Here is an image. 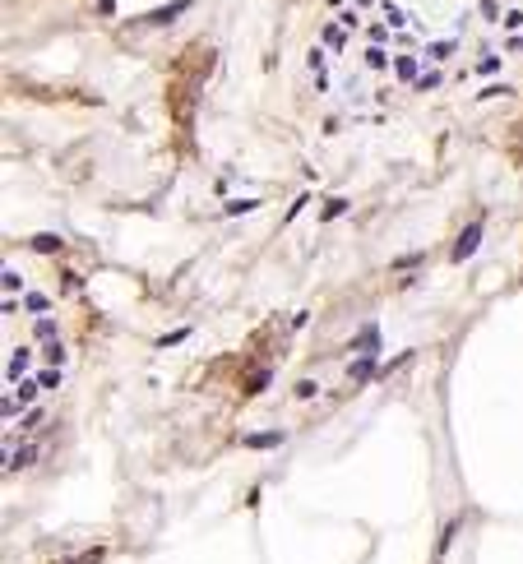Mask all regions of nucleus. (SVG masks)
<instances>
[{
  "label": "nucleus",
  "mask_w": 523,
  "mask_h": 564,
  "mask_svg": "<svg viewBox=\"0 0 523 564\" xmlns=\"http://www.w3.org/2000/svg\"><path fill=\"white\" fill-rule=\"evenodd\" d=\"M269 384H274V370H269V366H260V370H250L246 380H241V393H246V398H255V393H264Z\"/></svg>",
  "instance_id": "nucleus-4"
},
{
  "label": "nucleus",
  "mask_w": 523,
  "mask_h": 564,
  "mask_svg": "<svg viewBox=\"0 0 523 564\" xmlns=\"http://www.w3.org/2000/svg\"><path fill=\"white\" fill-rule=\"evenodd\" d=\"M324 42H329L334 51H339V46L348 42V32H343V23H329V28H324Z\"/></svg>",
  "instance_id": "nucleus-12"
},
{
  "label": "nucleus",
  "mask_w": 523,
  "mask_h": 564,
  "mask_svg": "<svg viewBox=\"0 0 523 564\" xmlns=\"http://www.w3.org/2000/svg\"><path fill=\"white\" fill-rule=\"evenodd\" d=\"M190 333H195L190 324H185V329H171V333H162V338H158V347H176V342H185Z\"/></svg>",
  "instance_id": "nucleus-11"
},
{
  "label": "nucleus",
  "mask_w": 523,
  "mask_h": 564,
  "mask_svg": "<svg viewBox=\"0 0 523 564\" xmlns=\"http://www.w3.org/2000/svg\"><path fill=\"white\" fill-rule=\"evenodd\" d=\"M37 389H42V384H37V380H19V402H28V398L37 393Z\"/></svg>",
  "instance_id": "nucleus-19"
},
{
  "label": "nucleus",
  "mask_w": 523,
  "mask_h": 564,
  "mask_svg": "<svg viewBox=\"0 0 523 564\" xmlns=\"http://www.w3.org/2000/svg\"><path fill=\"white\" fill-rule=\"evenodd\" d=\"M449 51H454V42H431V46H426V56H431V61H445Z\"/></svg>",
  "instance_id": "nucleus-15"
},
{
  "label": "nucleus",
  "mask_w": 523,
  "mask_h": 564,
  "mask_svg": "<svg viewBox=\"0 0 523 564\" xmlns=\"http://www.w3.org/2000/svg\"><path fill=\"white\" fill-rule=\"evenodd\" d=\"M352 351H356V356H380V329L366 324V329L352 338Z\"/></svg>",
  "instance_id": "nucleus-3"
},
{
  "label": "nucleus",
  "mask_w": 523,
  "mask_h": 564,
  "mask_svg": "<svg viewBox=\"0 0 523 564\" xmlns=\"http://www.w3.org/2000/svg\"><path fill=\"white\" fill-rule=\"evenodd\" d=\"M306 65H310V70H315V75H324V51H320V46H315V51H310V56H306Z\"/></svg>",
  "instance_id": "nucleus-24"
},
{
  "label": "nucleus",
  "mask_w": 523,
  "mask_h": 564,
  "mask_svg": "<svg viewBox=\"0 0 523 564\" xmlns=\"http://www.w3.org/2000/svg\"><path fill=\"white\" fill-rule=\"evenodd\" d=\"M246 449H278L283 444V430H260V435H241Z\"/></svg>",
  "instance_id": "nucleus-5"
},
{
  "label": "nucleus",
  "mask_w": 523,
  "mask_h": 564,
  "mask_svg": "<svg viewBox=\"0 0 523 564\" xmlns=\"http://www.w3.org/2000/svg\"><path fill=\"white\" fill-rule=\"evenodd\" d=\"M37 384H42V389H56V384H61V366H56V370H42V375H37Z\"/></svg>",
  "instance_id": "nucleus-18"
},
{
  "label": "nucleus",
  "mask_w": 523,
  "mask_h": 564,
  "mask_svg": "<svg viewBox=\"0 0 523 564\" xmlns=\"http://www.w3.org/2000/svg\"><path fill=\"white\" fill-rule=\"evenodd\" d=\"M46 361H51V366H61V361H65V347H61V338H51V347H46Z\"/></svg>",
  "instance_id": "nucleus-17"
},
{
  "label": "nucleus",
  "mask_w": 523,
  "mask_h": 564,
  "mask_svg": "<svg viewBox=\"0 0 523 564\" xmlns=\"http://www.w3.org/2000/svg\"><path fill=\"white\" fill-rule=\"evenodd\" d=\"M375 375V356H356L352 361V384H366Z\"/></svg>",
  "instance_id": "nucleus-7"
},
{
  "label": "nucleus",
  "mask_w": 523,
  "mask_h": 564,
  "mask_svg": "<svg viewBox=\"0 0 523 564\" xmlns=\"http://www.w3.org/2000/svg\"><path fill=\"white\" fill-rule=\"evenodd\" d=\"M97 14H116V0H97Z\"/></svg>",
  "instance_id": "nucleus-26"
},
{
  "label": "nucleus",
  "mask_w": 523,
  "mask_h": 564,
  "mask_svg": "<svg viewBox=\"0 0 523 564\" xmlns=\"http://www.w3.org/2000/svg\"><path fill=\"white\" fill-rule=\"evenodd\" d=\"M255 208V199H227V213H250Z\"/></svg>",
  "instance_id": "nucleus-22"
},
{
  "label": "nucleus",
  "mask_w": 523,
  "mask_h": 564,
  "mask_svg": "<svg viewBox=\"0 0 523 564\" xmlns=\"http://www.w3.org/2000/svg\"><path fill=\"white\" fill-rule=\"evenodd\" d=\"M477 245H482V222H468V227H463V236L454 241V255H449V260H454V264L473 260V250H477Z\"/></svg>",
  "instance_id": "nucleus-2"
},
{
  "label": "nucleus",
  "mask_w": 523,
  "mask_h": 564,
  "mask_svg": "<svg viewBox=\"0 0 523 564\" xmlns=\"http://www.w3.org/2000/svg\"><path fill=\"white\" fill-rule=\"evenodd\" d=\"M37 338H46V342H51V338H56V324L46 320V315H37Z\"/></svg>",
  "instance_id": "nucleus-21"
},
{
  "label": "nucleus",
  "mask_w": 523,
  "mask_h": 564,
  "mask_svg": "<svg viewBox=\"0 0 523 564\" xmlns=\"http://www.w3.org/2000/svg\"><path fill=\"white\" fill-rule=\"evenodd\" d=\"M19 370H28V351H23V347H19L15 361H10V375H15V380H19Z\"/></svg>",
  "instance_id": "nucleus-20"
},
{
  "label": "nucleus",
  "mask_w": 523,
  "mask_h": 564,
  "mask_svg": "<svg viewBox=\"0 0 523 564\" xmlns=\"http://www.w3.org/2000/svg\"><path fill=\"white\" fill-rule=\"evenodd\" d=\"M366 65H370V70H385V65H389V56L380 51V42H375V46L366 51Z\"/></svg>",
  "instance_id": "nucleus-13"
},
{
  "label": "nucleus",
  "mask_w": 523,
  "mask_h": 564,
  "mask_svg": "<svg viewBox=\"0 0 523 564\" xmlns=\"http://www.w3.org/2000/svg\"><path fill=\"white\" fill-rule=\"evenodd\" d=\"M343 213H348V199H339V195H334V199H329V204H324V222H334V217H343Z\"/></svg>",
  "instance_id": "nucleus-10"
},
{
  "label": "nucleus",
  "mask_w": 523,
  "mask_h": 564,
  "mask_svg": "<svg viewBox=\"0 0 523 564\" xmlns=\"http://www.w3.org/2000/svg\"><path fill=\"white\" fill-rule=\"evenodd\" d=\"M102 560V550H88V555H79V560H65V564H97Z\"/></svg>",
  "instance_id": "nucleus-25"
},
{
  "label": "nucleus",
  "mask_w": 523,
  "mask_h": 564,
  "mask_svg": "<svg viewBox=\"0 0 523 564\" xmlns=\"http://www.w3.org/2000/svg\"><path fill=\"white\" fill-rule=\"evenodd\" d=\"M417 88H421V93H426V88H440V75H435V70H431V75H417Z\"/></svg>",
  "instance_id": "nucleus-23"
},
{
  "label": "nucleus",
  "mask_w": 523,
  "mask_h": 564,
  "mask_svg": "<svg viewBox=\"0 0 523 564\" xmlns=\"http://www.w3.org/2000/svg\"><path fill=\"white\" fill-rule=\"evenodd\" d=\"M185 10H190V0H171V5H158V10H149V14L139 19V28H162V23H171V19H181Z\"/></svg>",
  "instance_id": "nucleus-1"
},
{
  "label": "nucleus",
  "mask_w": 523,
  "mask_h": 564,
  "mask_svg": "<svg viewBox=\"0 0 523 564\" xmlns=\"http://www.w3.org/2000/svg\"><path fill=\"white\" fill-rule=\"evenodd\" d=\"M61 236H51V231H42V236H32V250H42V255H51V250H61Z\"/></svg>",
  "instance_id": "nucleus-9"
},
{
  "label": "nucleus",
  "mask_w": 523,
  "mask_h": 564,
  "mask_svg": "<svg viewBox=\"0 0 523 564\" xmlns=\"http://www.w3.org/2000/svg\"><path fill=\"white\" fill-rule=\"evenodd\" d=\"M394 75H399L403 84H417V61L412 56H399V61H394Z\"/></svg>",
  "instance_id": "nucleus-8"
},
{
  "label": "nucleus",
  "mask_w": 523,
  "mask_h": 564,
  "mask_svg": "<svg viewBox=\"0 0 523 564\" xmlns=\"http://www.w3.org/2000/svg\"><path fill=\"white\" fill-rule=\"evenodd\" d=\"M380 14H385V23H389V28H403V10H399V5H385Z\"/></svg>",
  "instance_id": "nucleus-14"
},
{
  "label": "nucleus",
  "mask_w": 523,
  "mask_h": 564,
  "mask_svg": "<svg viewBox=\"0 0 523 564\" xmlns=\"http://www.w3.org/2000/svg\"><path fill=\"white\" fill-rule=\"evenodd\" d=\"M32 454H37L32 444H19V449H10V454H5V472H19V467H28Z\"/></svg>",
  "instance_id": "nucleus-6"
},
{
  "label": "nucleus",
  "mask_w": 523,
  "mask_h": 564,
  "mask_svg": "<svg viewBox=\"0 0 523 564\" xmlns=\"http://www.w3.org/2000/svg\"><path fill=\"white\" fill-rule=\"evenodd\" d=\"M23 305H28V315H46V310H51V301H46V296H28Z\"/></svg>",
  "instance_id": "nucleus-16"
}]
</instances>
